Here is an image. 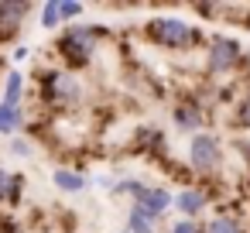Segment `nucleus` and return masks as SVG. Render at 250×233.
Listing matches in <instances>:
<instances>
[{
	"label": "nucleus",
	"mask_w": 250,
	"mask_h": 233,
	"mask_svg": "<svg viewBox=\"0 0 250 233\" xmlns=\"http://www.w3.org/2000/svg\"><path fill=\"white\" fill-rule=\"evenodd\" d=\"M106 35L110 31L96 28V24H69V28H62L59 38H55V55L65 65V72L79 76L83 69H89L93 59H96V48H100V42Z\"/></svg>",
	"instance_id": "1"
},
{
	"label": "nucleus",
	"mask_w": 250,
	"mask_h": 233,
	"mask_svg": "<svg viewBox=\"0 0 250 233\" xmlns=\"http://www.w3.org/2000/svg\"><path fill=\"white\" fill-rule=\"evenodd\" d=\"M144 38L165 52H195L202 42H209L195 21L178 14H154L151 21H144Z\"/></svg>",
	"instance_id": "2"
},
{
	"label": "nucleus",
	"mask_w": 250,
	"mask_h": 233,
	"mask_svg": "<svg viewBox=\"0 0 250 233\" xmlns=\"http://www.w3.org/2000/svg\"><path fill=\"white\" fill-rule=\"evenodd\" d=\"M38 96H42V106H55V110H79L83 106V96H86V86L76 72H65V69H42L38 72Z\"/></svg>",
	"instance_id": "3"
},
{
	"label": "nucleus",
	"mask_w": 250,
	"mask_h": 233,
	"mask_svg": "<svg viewBox=\"0 0 250 233\" xmlns=\"http://www.w3.org/2000/svg\"><path fill=\"white\" fill-rule=\"evenodd\" d=\"M185 165L199 178L219 175L223 165H226V144H223V137L216 130H202V134L188 137V144H185Z\"/></svg>",
	"instance_id": "4"
},
{
	"label": "nucleus",
	"mask_w": 250,
	"mask_h": 233,
	"mask_svg": "<svg viewBox=\"0 0 250 233\" xmlns=\"http://www.w3.org/2000/svg\"><path fill=\"white\" fill-rule=\"evenodd\" d=\"M243 59H247V52H243L240 38H233V35H212L206 42V72L212 79H223V76L240 72Z\"/></svg>",
	"instance_id": "5"
},
{
	"label": "nucleus",
	"mask_w": 250,
	"mask_h": 233,
	"mask_svg": "<svg viewBox=\"0 0 250 233\" xmlns=\"http://www.w3.org/2000/svg\"><path fill=\"white\" fill-rule=\"evenodd\" d=\"M31 4L28 0H0V45L7 42H18L28 18H31Z\"/></svg>",
	"instance_id": "6"
},
{
	"label": "nucleus",
	"mask_w": 250,
	"mask_h": 233,
	"mask_svg": "<svg viewBox=\"0 0 250 233\" xmlns=\"http://www.w3.org/2000/svg\"><path fill=\"white\" fill-rule=\"evenodd\" d=\"M206 103H199V100H182V103H175L171 106V124H175V130L178 134H202L206 130Z\"/></svg>",
	"instance_id": "7"
},
{
	"label": "nucleus",
	"mask_w": 250,
	"mask_h": 233,
	"mask_svg": "<svg viewBox=\"0 0 250 233\" xmlns=\"http://www.w3.org/2000/svg\"><path fill=\"white\" fill-rule=\"evenodd\" d=\"M212 206V192L206 189V185H182L178 192H175V209H178V216L182 219H202V212Z\"/></svg>",
	"instance_id": "8"
},
{
	"label": "nucleus",
	"mask_w": 250,
	"mask_h": 233,
	"mask_svg": "<svg viewBox=\"0 0 250 233\" xmlns=\"http://www.w3.org/2000/svg\"><path fill=\"white\" fill-rule=\"evenodd\" d=\"M24 189H28V182H24L21 171H11V168L0 165V206H11V209L21 206Z\"/></svg>",
	"instance_id": "9"
},
{
	"label": "nucleus",
	"mask_w": 250,
	"mask_h": 233,
	"mask_svg": "<svg viewBox=\"0 0 250 233\" xmlns=\"http://www.w3.org/2000/svg\"><path fill=\"white\" fill-rule=\"evenodd\" d=\"M52 185L65 195H83L89 189V175H83L79 168H52Z\"/></svg>",
	"instance_id": "10"
},
{
	"label": "nucleus",
	"mask_w": 250,
	"mask_h": 233,
	"mask_svg": "<svg viewBox=\"0 0 250 233\" xmlns=\"http://www.w3.org/2000/svg\"><path fill=\"white\" fill-rule=\"evenodd\" d=\"M24 96H28V76L21 69H11L4 76V93H0V100L11 103V106H24Z\"/></svg>",
	"instance_id": "11"
},
{
	"label": "nucleus",
	"mask_w": 250,
	"mask_h": 233,
	"mask_svg": "<svg viewBox=\"0 0 250 233\" xmlns=\"http://www.w3.org/2000/svg\"><path fill=\"white\" fill-rule=\"evenodd\" d=\"M134 151L158 158V154L165 151V130H161V127H141V130L134 134Z\"/></svg>",
	"instance_id": "12"
},
{
	"label": "nucleus",
	"mask_w": 250,
	"mask_h": 233,
	"mask_svg": "<svg viewBox=\"0 0 250 233\" xmlns=\"http://www.w3.org/2000/svg\"><path fill=\"white\" fill-rule=\"evenodd\" d=\"M137 206H144V209L154 212V216H165L168 209H175V192H171L168 185H151L147 195H144V202H137Z\"/></svg>",
	"instance_id": "13"
},
{
	"label": "nucleus",
	"mask_w": 250,
	"mask_h": 233,
	"mask_svg": "<svg viewBox=\"0 0 250 233\" xmlns=\"http://www.w3.org/2000/svg\"><path fill=\"white\" fill-rule=\"evenodd\" d=\"M206 233H247V223L240 219V212L219 209V212L206 216Z\"/></svg>",
	"instance_id": "14"
},
{
	"label": "nucleus",
	"mask_w": 250,
	"mask_h": 233,
	"mask_svg": "<svg viewBox=\"0 0 250 233\" xmlns=\"http://www.w3.org/2000/svg\"><path fill=\"white\" fill-rule=\"evenodd\" d=\"M158 223H161V216H154V212H147L144 206H130L127 209V233H158Z\"/></svg>",
	"instance_id": "15"
},
{
	"label": "nucleus",
	"mask_w": 250,
	"mask_h": 233,
	"mask_svg": "<svg viewBox=\"0 0 250 233\" xmlns=\"http://www.w3.org/2000/svg\"><path fill=\"white\" fill-rule=\"evenodd\" d=\"M24 127V110L21 106H11L0 100V137H18V130Z\"/></svg>",
	"instance_id": "16"
},
{
	"label": "nucleus",
	"mask_w": 250,
	"mask_h": 233,
	"mask_svg": "<svg viewBox=\"0 0 250 233\" xmlns=\"http://www.w3.org/2000/svg\"><path fill=\"white\" fill-rule=\"evenodd\" d=\"M38 24L45 31H62L65 28L62 24V4H59V0H45V4L38 7Z\"/></svg>",
	"instance_id": "17"
},
{
	"label": "nucleus",
	"mask_w": 250,
	"mask_h": 233,
	"mask_svg": "<svg viewBox=\"0 0 250 233\" xmlns=\"http://www.w3.org/2000/svg\"><path fill=\"white\" fill-rule=\"evenodd\" d=\"M7 154L11 158H21V161H28V158H35V144H31V137H11L7 141Z\"/></svg>",
	"instance_id": "18"
},
{
	"label": "nucleus",
	"mask_w": 250,
	"mask_h": 233,
	"mask_svg": "<svg viewBox=\"0 0 250 233\" xmlns=\"http://www.w3.org/2000/svg\"><path fill=\"white\" fill-rule=\"evenodd\" d=\"M233 124L243 127V130H250V89L233 103Z\"/></svg>",
	"instance_id": "19"
},
{
	"label": "nucleus",
	"mask_w": 250,
	"mask_h": 233,
	"mask_svg": "<svg viewBox=\"0 0 250 233\" xmlns=\"http://www.w3.org/2000/svg\"><path fill=\"white\" fill-rule=\"evenodd\" d=\"M59 4H62V24H65V28L76 24V21H83L86 4H76V0H59Z\"/></svg>",
	"instance_id": "20"
},
{
	"label": "nucleus",
	"mask_w": 250,
	"mask_h": 233,
	"mask_svg": "<svg viewBox=\"0 0 250 233\" xmlns=\"http://www.w3.org/2000/svg\"><path fill=\"white\" fill-rule=\"evenodd\" d=\"M168 233H206V219H175Z\"/></svg>",
	"instance_id": "21"
},
{
	"label": "nucleus",
	"mask_w": 250,
	"mask_h": 233,
	"mask_svg": "<svg viewBox=\"0 0 250 233\" xmlns=\"http://www.w3.org/2000/svg\"><path fill=\"white\" fill-rule=\"evenodd\" d=\"M31 59V45H18L14 48V62H28Z\"/></svg>",
	"instance_id": "22"
},
{
	"label": "nucleus",
	"mask_w": 250,
	"mask_h": 233,
	"mask_svg": "<svg viewBox=\"0 0 250 233\" xmlns=\"http://www.w3.org/2000/svg\"><path fill=\"white\" fill-rule=\"evenodd\" d=\"M4 69H7V59H4V52H0V76H7Z\"/></svg>",
	"instance_id": "23"
},
{
	"label": "nucleus",
	"mask_w": 250,
	"mask_h": 233,
	"mask_svg": "<svg viewBox=\"0 0 250 233\" xmlns=\"http://www.w3.org/2000/svg\"><path fill=\"white\" fill-rule=\"evenodd\" d=\"M247 24H250V7H247Z\"/></svg>",
	"instance_id": "24"
}]
</instances>
